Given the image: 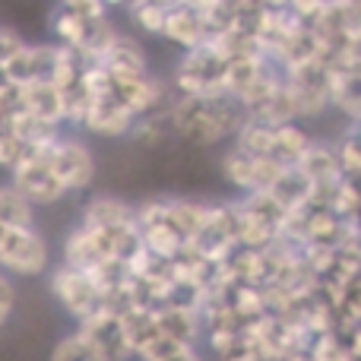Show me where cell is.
Instances as JSON below:
<instances>
[{"mask_svg": "<svg viewBox=\"0 0 361 361\" xmlns=\"http://www.w3.org/2000/svg\"><path fill=\"white\" fill-rule=\"evenodd\" d=\"M175 137L193 146L231 143L244 124V108L231 95H178L169 105Z\"/></svg>", "mask_w": 361, "mask_h": 361, "instance_id": "6da1fadb", "label": "cell"}, {"mask_svg": "<svg viewBox=\"0 0 361 361\" xmlns=\"http://www.w3.org/2000/svg\"><path fill=\"white\" fill-rule=\"evenodd\" d=\"M228 67L231 61L209 38L178 57L171 70V89L178 95H228Z\"/></svg>", "mask_w": 361, "mask_h": 361, "instance_id": "7a4b0ae2", "label": "cell"}, {"mask_svg": "<svg viewBox=\"0 0 361 361\" xmlns=\"http://www.w3.org/2000/svg\"><path fill=\"white\" fill-rule=\"evenodd\" d=\"M48 292L54 298V305L67 314L70 320L82 324L92 314H99L105 307V288L95 279V273L80 267H70V263H54L48 273Z\"/></svg>", "mask_w": 361, "mask_h": 361, "instance_id": "3957f363", "label": "cell"}, {"mask_svg": "<svg viewBox=\"0 0 361 361\" xmlns=\"http://www.w3.org/2000/svg\"><path fill=\"white\" fill-rule=\"evenodd\" d=\"M54 257H51V241L38 225H16L6 228L0 241V269L13 279H42L51 273Z\"/></svg>", "mask_w": 361, "mask_h": 361, "instance_id": "277c9868", "label": "cell"}, {"mask_svg": "<svg viewBox=\"0 0 361 361\" xmlns=\"http://www.w3.org/2000/svg\"><path fill=\"white\" fill-rule=\"evenodd\" d=\"M54 175L61 178V184L70 190V197L76 193H86L89 187L95 184V175H99V162H95V152L89 149V143L82 137H73V133H61L54 143L44 149Z\"/></svg>", "mask_w": 361, "mask_h": 361, "instance_id": "5b68a950", "label": "cell"}, {"mask_svg": "<svg viewBox=\"0 0 361 361\" xmlns=\"http://www.w3.org/2000/svg\"><path fill=\"white\" fill-rule=\"evenodd\" d=\"M288 89L295 95V105H298V118H320L324 111L333 108V82H336V70L317 57V61H307L301 67L286 70Z\"/></svg>", "mask_w": 361, "mask_h": 361, "instance_id": "8992f818", "label": "cell"}, {"mask_svg": "<svg viewBox=\"0 0 361 361\" xmlns=\"http://www.w3.org/2000/svg\"><path fill=\"white\" fill-rule=\"evenodd\" d=\"M219 175L225 178V184L235 187L238 197H247V193L269 190V187L276 184V178L282 175V165L228 143L225 152L219 156Z\"/></svg>", "mask_w": 361, "mask_h": 361, "instance_id": "52a82bcc", "label": "cell"}, {"mask_svg": "<svg viewBox=\"0 0 361 361\" xmlns=\"http://www.w3.org/2000/svg\"><path fill=\"white\" fill-rule=\"evenodd\" d=\"M6 178H10L13 184H16L19 190L38 206V209H48V206H57V203H63V200H70V190L61 184V178L54 175V169H51V162H48L44 152L29 156Z\"/></svg>", "mask_w": 361, "mask_h": 361, "instance_id": "ba28073f", "label": "cell"}, {"mask_svg": "<svg viewBox=\"0 0 361 361\" xmlns=\"http://www.w3.org/2000/svg\"><path fill=\"white\" fill-rule=\"evenodd\" d=\"M76 330H82L95 345L99 352L105 355L108 361H137V352L130 345V336H127V326H124V317L118 311H108L102 307L99 314H92L89 320L76 324Z\"/></svg>", "mask_w": 361, "mask_h": 361, "instance_id": "9c48e42d", "label": "cell"}, {"mask_svg": "<svg viewBox=\"0 0 361 361\" xmlns=\"http://www.w3.org/2000/svg\"><path fill=\"white\" fill-rule=\"evenodd\" d=\"M133 127H137V114H133L130 108H124L108 92H95L92 108H89V114H86L80 130H86L89 137L118 140V137H130Z\"/></svg>", "mask_w": 361, "mask_h": 361, "instance_id": "30bf717a", "label": "cell"}, {"mask_svg": "<svg viewBox=\"0 0 361 361\" xmlns=\"http://www.w3.org/2000/svg\"><path fill=\"white\" fill-rule=\"evenodd\" d=\"M162 38L175 42L180 51H190V48H197V44H206L212 38V25H209V19H206L203 6L171 4Z\"/></svg>", "mask_w": 361, "mask_h": 361, "instance_id": "8fae6325", "label": "cell"}, {"mask_svg": "<svg viewBox=\"0 0 361 361\" xmlns=\"http://www.w3.org/2000/svg\"><path fill=\"white\" fill-rule=\"evenodd\" d=\"M95 63L114 76H149V57H146L143 44L130 35H121V32L105 44Z\"/></svg>", "mask_w": 361, "mask_h": 361, "instance_id": "7c38bea8", "label": "cell"}, {"mask_svg": "<svg viewBox=\"0 0 361 361\" xmlns=\"http://www.w3.org/2000/svg\"><path fill=\"white\" fill-rule=\"evenodd\" d=\"M298 169L311 178L314 187H333L343 180V162H339L336 143H320V140H314V146L298 162Z\"/></svg>", "mask_w": 361, "mask_h": 361, "instance_id": "4fadbf2b", "label": "cell"}, {"mask_svg": "<svg viewBox=\"0 0 361 361\" xmlns=\"http://www.w3.org/2000/svg\"><path fill=\"white\" fill-rule=\"evenodd\" d=\"M0 225H6V228L38 225V206L32 203L10 178L0 180Z\"/></svg>", "mask_w": 361, "mask_h": 361, "instance_id": "5bb4252c", "label": "cell"}, {"mask_svg": "<svg viewBox=\"0 0 361 361\" xmlns=\"http://www.w3.org/2000/svg\"><path fill=\"white\" fill-rule=\"evenodd\" d=\"M333 111H339L349 124L361 121V70H336Z\"/></svg>", "mask_w": 361, "mask_h": 361, "instance_id": "9a60e30c", "label": "cell"}, {"mask_svg": "<svg viewBox=\"0 0 361 361\" xmlns=\"http://www.w3.org/2000/svg\"><path fill=\"white\" fill-rule=\"evenodd\" d=\"M48 361H108L105 355L99 352V345L86 336L82 330H70L51 345V355Z\"/></svg>", "mask_w": 361, "mask_h": 361, "instance_id": "2e32d148", "label": "cell"}, {"mask_svg": "<svg viewBox=\"0 0 361 361\" xmlns=\"http://www.w3.org/2000/svg\"><path fill=\"white\" fill-rule=\"evenodd\" d=\"M16 301H19V288H16V279L10 273L0 269V330L13 320L16 314Z\"/></svg>", "mask_w": 361, "mask_h": 361, "instance_id": "e0dca14e", "label": "cell"}, {"mask_svg": "<svg viewBox=\"0 0 361 361\" xmlns=\"http://www.w3.org/2000/svg\"><path fill=\"white\" fill-rule=\"evenodd\" d=\"M25 38L19 35V32H13V29H4L0 25V67H10L13 61H16V54L25 48Z\"/></svg>", "mask_w": 361, "mask_h": 361, "instance_id": "ac0fdd59", "label": "cell"}, {"mask_svg": "<svg viewBox=\"0 0 361 361\" xmlns=\"http://www.w3.org/2000/svg\"><path fill=\"white\" fill-rule=\"evenodd\" d=\"M330 67L333 70H361V32L355 38H349V44H345V48L333 57Z\"/></svg>", "mask_w": 361, "mask_h": 361, "instance_id": "d6986e66", "label": "cell"}, {"mask_svg": "<svg viewBox=\"0 0 361 361\" xmlns=\"http://www.w3.org/2000/svg\"><path fill=\"white\" fill-rule=\"evenodd\" d=\"M326 4L330 0H288V10L298 19H305V23H317L320 13L326 10Z\"/></svg>", "mask_w": 361, "mask_h": 361, "instance_id": "ffe728a7", "label": "cell"}, {"mask_svg": "<svg viewBox=\"0 0 361 361\" xmlns=\"http://www.w3.org/2000/svg\"><path fill=\"white\" fill-rule=\"evenodd\" d=\"M165 361H206V358H203V352H200V345H187V349L175 352V355Z\"/></svg>", "mask_w": 361, "mask_h": 361, "instance_id": "44dd1931", "label": "cell"}, {"mask_svg": "<svg viewBox=\"0 0 361 361\" xmlns=\"http://www.w3.org/2000/svg\"><path fill=\"white\" fill-rule=\"evenodd\" d=\"M4 235H6V225H0V241H4Z\"/></svg>", "mask_w": 361, "mask_h": 361, "instance_id": "7402d4cb", "label": "cell"}, {"mask_svg": "<svg viewBox=\"0 0 361 361\" xmlns=\"http://www.w3.org/2000/svg\"><path fill=\"white\" fill-rule=\"evenodd\" d=\"M358 286H361V273H358Z\"/></svg>", "mask_w": 361, "mask_h": 361, "instance_id": "603a6c76", "label": "cell"}]
</instances>
